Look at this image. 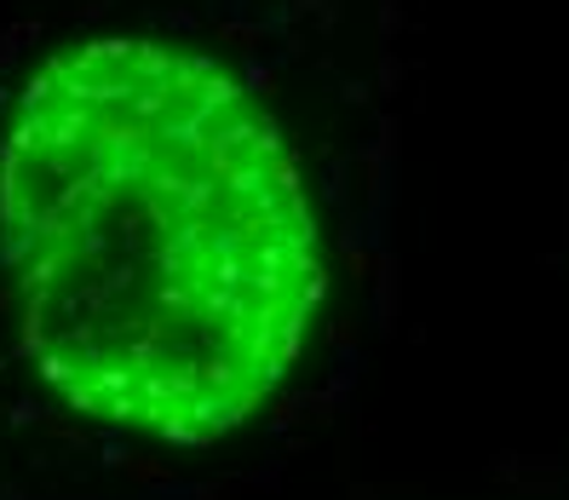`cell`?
I'll list each match as a JSON object with an SVG mask.
<instances>
[{"label": "cell", "mask_w": 569, "mask_h": 500, "mask_svg": "<svg viewBox=\"0 0 569 500\" xmlns=\"http://www.w3.org/2000/svg\"><path fill=\"white\" fill-rule=\"evenodd\" d=\"M386 0H0V374L110 454L237 449L317 362Z\"/></svg>", "instance_id": "1"}]
</instances>
